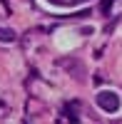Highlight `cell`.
<instances>
[{
	"instance_id": "7a4b0ae2",
	"label": "cell",
	"mask_w": 122,
	"mask_h": 124,
	"mask_svg": "<svg viewBox=\"0 0 122 124\" xmlns=\"http://www.w3.org/2000/svg\"><path fill=\"white\" fill-rule=\"evenodd\" d=\"M60 67H65V70H72V75H75V79H82V75H85V70L77 65L75 60H60Z\"/></svg>"
},
{
	"instance_id": "5b68a950",
	"label": "cell",
	"mask_w": 122,
	"mask_h": 124,
	"mask_svg": "<svg viewBox=\"0 0 122 124\" xmlns=\"http://www.w3.org/2000/svg\"><path fill=\"white\" fill-rule=\"evenodd\" d=\"M0 107H3V99H0Z\"/></svg>"
},
{
	"instance_id": "6da1fadb",
	"label": "cell",
	"mask_w": 122,
	"mask_h": 124,
	"mask_svg": "<svg viewBox=\"0 0 122 124\" xmlns=\"http://www.w3.org/2000/svg\"><path fill=\"white\" fill-rule=\"evenodd\" d=\"M97 107L107 112V114H115V112L120 109V97H117V92L112 89H102V92H97Z\"/></svg>"
},
{
	"instance_id": "277c9868",
	"label": "cell",
	"mask_w": 122,
	"mask_h": 124,
	"mask_svg": "<svg viewBox=\"0 0 122 124\" xmlns=\"http://www.w3.org/2000/svg\"><path fill=\"white\" fill-rule=\"evenodd\" d=\"M115 0H102V5H100V10H102V15H110V8H112Z\"/></svg>"
},
{
	"instance_id": "3957f363",
	"label": "cell",
	"mask_w": 122,
	"mask_h": 124,
	"mask_svg": "<svg viewBox=\"0 0 122 124\" xmlns=\"http://www.w3.org/2000/svg\"><path fill=\"white\" fill-rule=\"evenodd\" d=\"M17 35H15V30H10V27H0V42H15Z\"/></svg>"
}]
</instances>
